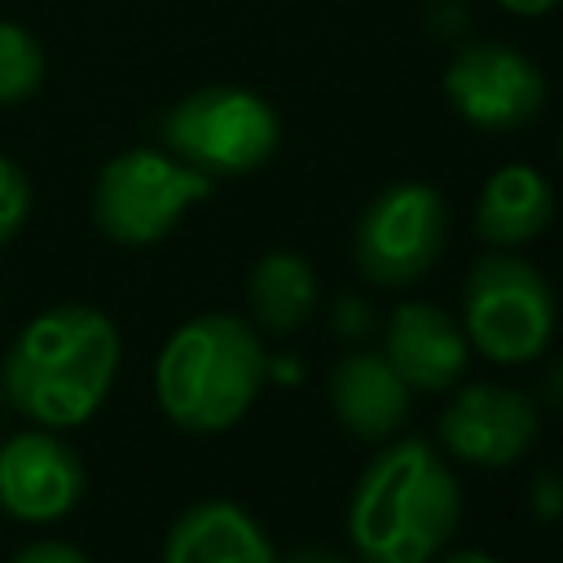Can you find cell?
Segmentation results:
<instances>
[{
  "instance_id": "1",
  "label": "cell",
  "mask_w": 563,
  "mask_h": 563,
  "mask_svg": "<svg viewBox=\"0 0 563 563\" xmlns=\"http://www.w3.org/2000/svg\"><path fill=\"white\" fill-rule=\"evenodd\" d=\"M119 330L92 303H57L22 325L0 361L4 400L48 431L88 422L119 374Z\"/></svg>"
},
{
  "instance_id": "14",
  "label": "cell",
  "mask_w": 563,
  "mask_h": 563,
  "mask_svg": "<svg viewBox=\"0 0 563 563\" xmlns=\"http://www.w3.org/2000/svg\"><path fill=\"white\" fill-rule=\"evenodd\" d=\"M550 220H554V189L537 167L506 163L484 180L479 202H475V233L488 246L497 251L523 246L541 238Z\"/></svg>"
},
{
  "instance_id": "15",
  "label": "cell",
  "mask_w": 563,
  "mask_h": 563,
  "mask_svg": "<svg viewBox=\"0 0 563 563\" xmlns=\"http://www.w3.org/2000/svg\"><path fill=\"white\" fill-rule=\"evenodd\" d=\"M246 303H251V317L264 330H273V334L299 330L317 308V273H312V264L303 255H295V251L260 255L251 277H246Z\"/></svg>"
},
{
  "instance_id": "11",
  "label": "cell",
  "mask_w": 563,
  "mask_h": 563,
  "mask_svg": "<svg viewBox=\"0 0 563 563\" xmlns=\"http://www.w3.org/2000/svg\"><path fill=\"white\" fill-rule=\"evenodd\" d=\"M466 334L440 303L409 299L387 317V365L405 378L409 391H449L466 374Z\"/></svg>"
},
{
  "instance_id": "3",
  "label": "cell",
  "mask_w": 563,
  "mask_h": 563,
  "mask_svg": "<svg viewBox=\"0 0 563 563\" xmlns=\"http://www.w3.org/2000/svg\"><path fill=\"white\" fill-rule=\"evenodd\" d=\"M268 352L233 312H202L176 325L154 361V396L167 422L194 435L229 431L260 396Z\"/></svg>"
},
{
  "instance_id": "16",
  "label": "cell",
  "mask_w": 563,
  "mask_h": 563,
  "mask_svg": "<svg viewBox=\"0 0 563 563\" xmlns=\"http://www.w3.org/2000/svg\"><path fill=\"white\" fill-rule=\"evenodd\" d=\"M44 79V48L31 31L0 22V106L22 101Z\"/></svg>"
},
{
  "instance_id": "26",
  "label": "cell",
  "mask_w": 563,
  "mask_h": 563,
  "mask_svg": "<svg viewBox=\"0 0 563 563\" xmlns=\"http://www.w3.org/2000/svg\"><path fill=\"white\" fill-rule=\"evenodd\" d=\"M559 154H563V145H559Z\"/></svg>"
},
{
  "instance_id": "9",
  "label": "cell",
  "mask_w": 563,
  "mask_h": 563,
  "mask_svg": "<svg viewBox=\"0 0 563 563\" xmlns=\"http://www.w3.org/2000/svg\"><path fill=\"white\" fill-rule=\"evenodd\" d=\"M537 431L541 418L532 396L501 383H471L440 413V444L449 449V457L488 471L519 462L532 449Z\"/></svg>"
},
{
  "instance_id": "13",
  "label": "cell",
  "mask_w": 563,
  "mask_h": 563,
  "mask_svg": "<svg viewBox=\"0 0 563 563\" xmlns=\"http://www.w3.org/2000/svg\"><path fill=\"white\" fill-rule=\"evenodd\" d=\"M163 563H282L268 532L238 501L189 506L163 541Z\"/></svg>"
},
{
  "instance_id": "19",
  "label": "cell",
  "mask_w": 563,
  "mask_h": 563,
  "mask_svg": "<svg viewBox=\"0 0 563 563\" xmlns=\"http://www.w3.org/2000/svg\"><path fill=\"white\" fill-rule=\"evenodd\" d=\"M9 563H88V554L70 541H31Z\"/></svg>"
},
{
  "instance_id": "22",
  "label": "cell",
  "mask_w": 563,
  "mask_h": 563,
  "mask_svg": "<svg viewBox=\"0 0 563 563\" xmlns=\"http://www.w3.org/2000/svg\"><path fill=\"white\" fill-rule=\"evenodd\" d=\"M506 13H519V18H541V13H550V9H559L563 0H497Z\"/></svg>"
},
{
  "instance_id": "25",
  "label": "cell",
  "mask_w": 563,
  "mask_h": 563,
  "mask_svg": "<svg viewBox=\"0 0 563 563\" xmlns=\"http://www.w3.org/2000/svg\"><path fill=\"white\" fill-rule=\"evenodd\" d=\"M0 400H4V378H0Z\"/></svg>"
},
{
  "instance_id": "18",
  "label": "cell",
  "mask_w": 563,
  "mask_h": 563,
  "mask_svg": "<svg viewBox=\"0 0 563 563\" xmlns=\"http://www.w3.org/2000/svg\"><path fill=\"white\" fill-rule=\"evenodd\" d=\"M369 330H374V308L361 295H339L334 299V334L347 339V343H356Z\"/></svg>"
},
{
  "instance_id": "17",
  "label": "cell",
  "mask_w": 563,
  "mask_h": 563,
  "mask_svg": "<svg viewBox=\"0 0 563 563\" xmlns=\"http://www.w3.org/2000/svg\"><path fill=\"white\" fill-rule=\"evenodd\" d=\"M26 211H31V185L22 167L0 154V246L26 224Z\"/></svg>"
},
{
  "instance_id": "8",
  "label": "cell",
  "mask_w": 563,
  "mask_h": 563,
  "mask_svg": "<svg viewBox=\"0 0 563 563\" xmlns=\"http://www.w3.org/2000/svg\"><path fill=\"white\" fill-rule=\"evenodd\" d=\"M444 97L479 132H519L545 106V75L523 48L475 40L449 57Z\"/></svg>"
},
{
  "instance_id": "2",
  "label": "cell",
  "mask_w": 563,
  "mask_h": 563,
  "mask_svg": "<svg viewBox=\"0 0 563 563\" xmlns=\"http://www.w3.org/2000/svg\"><path fill=\"white\" fill-rule=\"evenodd\" d=\"M462 519V488L427 440L374 453L352 488L347 537L361 563H431Z\"/></svg>"
},
{
  "instance_id": "5",
  "label": "cell",
  "mask_w": 563,
  "mask_h": 563,
  "mask_svg": "<svg viewBox=\"0 0 563 563\" xmlns=\"http://www.w3.org/2000/svg\"><path fill=\"white\" fill-rule=\"evenodd\" d=\"M163 145L180 163L216 176H242L264 167L282 145V119L277 110L238 84H211L189 97H180L163 123Z\"/></svg>"
},
{
  "instance_id": "24",
  "label": "cell",
  "mask_w": 563,
  "mask_h": 563,
  "mask_svg": "<svg viewBox=\"0 0 563 563\" xmlns=\"http://www.w3.org/2000/svg\"><path fill=\"white\" fill-rule=\"evenodd\" d=\"M440 563H497V559L484 554V550H453V554H444Z\"/></svg>"
},
{
  "instance_id": "20",
  "label": "cell",
  "mask_w": 563,
  "mask_h": 563,
  "mask_svg": "<svg viewBox=\"0 0 563 563\" xmlns=\"http://www.w3.org/2000/svg\"><path fill=\"white\" fill-rule=\"evenodd\" d=\"M528 501H532V510H537L541 519H559V515H563V475L541 471V475L532 479Z\"/></svg>"
},
{
  "instance_id": "7",
  "label": "cell",
  "mask_w": 563,
  "mask_h": 563,
  "mask_svg": "<svg viewBox=\"0 0 563 563\" xmlns=\"http://www.w3.org/2000/svg\"><path fill=\"white\" fill-rule=\"evenodd\" d=\"M449 207L440 189L422 180H396L369 198L352 229L356 268L378 286H413L440 260Z\"/></svg>"
},
{
  "instance_id": "21",
  "label": "cell",
  "mask_w": 563,
  "mask_h": 563,
  "mask_svg": "<svg viewBox=\"0 0 563 563\" xmlns=\"http://www.w3.org/2000/svg\"><path fill=\"white\" fill-rule=\"evenodd\" d=\"M282 563H352V559L339 554V550H325V545H299V550H290Z\"/></svg>"
},
{
  "instance_id": "10",
  "label": "cell",
  "mask_w": 563,
  "mask_h": 563,
  "mask_svg": "<svg viewBox=\"0 0 563 563\" xmlns=\"http://www.w3.org/2000/svg\"><path fill=\"white\" fill-rule=\"evenodd\" d=\"M88 471L48 427L18 431L0 444V510L22 523H53L79 506Z\"/></svg>"
},
{
  "instance_id": "12",
  "label": "cell",
  "mask_w": 563,
  "mask_h": 563,
  "mask_svg": "<svg viewBox=\"0 0 563 563\" xmlns=\"http://www.w3.org/2000/svg\"><path fill=\"white\" fill-rule=\"evenodd\" d=\"M325 387L339 427L365 444L391 440L409 418V387L383 352H343Z\"/></svg>"
},
{
  "instance_id": "23",
  "label": "cell",
  "mask_w": 563,
  "mask_h": 563,
  "mask_svg": "<svg viewBox=\"0 0 563 563\" xmlns=\"http://www.w3.org/2000/svg\"><path fill=\"white\" fill-rule=\"evenodd\" d=\"M545 400H550L554 409H563V361H554L550 374H545Z\"/></svg>"
},
{
  "instance_id": "6",
  "label": "cell",
  "mask_w": 563,
  "mask_h": 563,
  "mask_svg": "<svg viewBox=\"0 0 563 563\" xmlns=\"http://www.w3.org/2000/svg\"><path fill=\"white\" fill-rule=\"evenodd\" d=\"M211 198V176L167 150L114 154L92 189V220L119 246H150L167 238L180 216Z\"/></svg>"
},
{
  "instance_id": "4",
  "label": "cell",
  "mask_w": 563,
  "mask_h": 563,
  "mask_svg": "<svg viewBox=\"0 0 563 563\" xmlns=\"http://www.w3.org/2000/svg\"><path fill=\"white\" fill-rule=\"evenodd\" d=\"M554 290L537 264L488 251L462 282V334L497 365H523L554 339Z\"/></svg>"
}]
</instances>
